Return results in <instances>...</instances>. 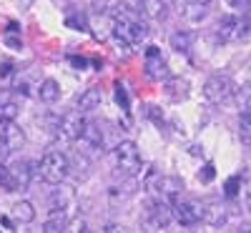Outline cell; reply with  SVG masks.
Here are the masks:
<instances>
[{
  "label": "cell",
  "mask_w": 251,
  "mask_h": 233,
  "mask_svg": "<svg viewBox=\"0 0 251 233\" xmlns=\"http://www.w3.org/2000/svg\"><path fill=\"white\" fill-rule=\"evenodd\" d=\"M8 100H10V93H8V91H0V105L8 103Z\"/></svg>",
  "instance_id": "836d02e7"
},
{
  "label": "cell",
  "mask_w": 251,
  "mask_h": 233,
  "mask_svg": "<svg viewBox=\"0 0 251 233\" xmlns=\"http://www.w3.org/2000/svg\"><path fill=\"white\" fill-rule=\"evenodd\" d=\"M239 136L244 143H251V120L244 116H239Z\"/></svg>",
  "instance_id": "cb8c5ba5"
},
{
  "label": "cell",
  "mask_w": 251,
  "mask_h": 233,
  "mask_svg": "<svg viewBox=\"0 0 251 233\" xmlns=\"http://www.w3.org/2000/svg\"><path fill=\"white\" fill-rule=\"evenodd\" d=\"M116 100H118V105H121L123 111H128V95H126V91H123L121 83L116 86Z\"/></svg>",
  "instance_id": "83f0119b"
},
{
  "label": "cell",
  "mask_w": 251,
  "mask_h": 233,
  "mask_svg": "<svg viewBox=\"0 0 251 233\" xmlns=\"http://www.w3.org/2000/svg\"><path fill=\"white\" fill-rule=\"evenodd\" d=\"M249 80H251V63H249Z\"/></svg>",
  "instance_id": "8d00e7d4"
},
{
  "label": "cell",
  "mask_w": 251,
  "mask_h": 233,
  "mask_svg": "<svg viewBox=\"0 0 251 233\" xmlns=\"http://www.w3.org/2000/svg\"><path fill=\"white\" fill-rule=\"evenodd\" d=\"M66 226H68V210L53 208L50 216H48V221L43 223V228H40V231H46V233H58V231H66Z\"/></svg>",
  "instance_id": "5bb4252c"
},
{
  "label": "cell",
  "mask_w": 251,
  "mask_h": 233,
  "mask_svg": "<svg viewBox=\"0 0 251 233\" xmlns=\"http://www.w3.org/2000/svg\"><path fill=\"white\" fill-rule=\"evenodd\" d=\"M239 30H241V20L236 15H224L216 23V38L221 43H226V40H239Z\"/></svg>",
  "instance_id": "9c48e42d"
},
{
  "label": "cell",
  "mask_w": 251,
  "mask_h": 233,
  "mask_svg": "<svg viewBox=\"0 0 251 233\" xmlns=\"http://www.w3.org/2000/svg\"><path fill=\"white\" fill-rule=\"evenodd\" d=\"M100 103H103L100 88H88V91H83L80 98H78V111L80 113H91V111L100 108Z\"/></svg>",
  "instance_id": "8fae6325"
},
{
  "label": "cell",
  "mask_w": 251,
  "mask_h": 233,
  "mask_svg": "<svg viewBox=\"0 0 251 233\" xmlns=\"http://www.w3.org/2000/svg\"><path fill=\"white\" fill-rule=\"evenodd\" d=\"M236 186H239V178H228V183H226V196L228 198L236 196Z\"/></svg>",
  "instance_id": "f1b7e54d"
},
{
  "label": "cell",
  "mask_w": 251,
  "mask_h": 233,
  "mask_svg": "<svg viewBox=\"0 0 251 233\" xmlns=\"http://www.w3.org/2000/svg\"><path fill=\"white\" fill-rule=\"evenodd\" d=\"M40 178L50 186H60L66 181V176L71 173V163H68V156L60 153V151H50L40 158Z\"/></svg>",
  "instance_id": "6da1fadb"
},
{
  "label": "cell",
  "mask_w": 251,
  "mask_h": 233,
  "mask_svg": "<svg viewBox=\"0 0 251 233\" xmlns=\"http://www.w3.org/2000/svg\"><path fill=\"white\" fill-rule=\"evenodd\" d=\"M174 3H186V0H174Z\"/></svg>",
  "instance_id": "74e56055"
},
{
  "label": "cell",
  "mask_w": 251,
  "mask_h": 233,
  "mask_svg": "<svg viewBox=\"0 0 251 233\" xmlns=\"http://www.w3.org/2000/svg\"><path fill=\"white\" fill-rule=\"evenodd\" d=\"M0 116H3V120L8 123V120H15L18 118V105L15 103H3V105H0Z\"/></svg>",
  "instance_id": "603a6c76"
},
{
  "label": "cell",
  "mask_w": 251,
  "mask_h": 233,
  "mask_svg": "<svg viewBox=\"0 0 251 233\" xmlns=\"http://www.w3.org/2000/svg\"><path fill=\"white\" fill-rule=\"evenodd\" d=\"M121 5H123L126 10H131V13L141 15V8H143V0H121Z\"/></svg>",
  "instance_id": "4316f807"
},
{
  "label": "cell",
  "mask_w": 251,
  "mask_h": 233,
  "mask_svg": "<svg viewBox=\"0 0 251 233\" xmlns=\"http://www.w3.org/2000/svg\"><path fill=\"white\" fill-rule=\"evenodd\" d=\"M186 3H199V5H208L211 0H186Z\"/></svg>",
  "instance_id": "e575fe53"
},
{
  "label": "cell",
  "mask_w": 251,
  "mask_h": 233,
  "mask_svg": "<svg viewBox=\"0 0 251 233\" xmlns=\"http://www.w3.org/2000/svg\"><path fill=\"white\" fill-rule=\"evenodd\" d=\"M113 163L121 168V173L126 176H138L141 173V153H138V145L133 140H121L113 148Z\"/></svg>",
  "instance_id": "7a4b0ae2"
},
{
  "label": "cell",
  "mask_w": 251,
  "mask_h": 233,
  "mask_svg": "<svg viewBox=\"0 0 251 233\" xmlns=\"http://www.w3.org/2000/svg\"><path fill=\"white\" fill-rule=\"evenodd\" d=\"M141 15L151 18V20H163L166 15H169V10H166V3H163V0H143Z\"/></svg>",
  "instance_id": "ac0fdd59"
},
{
  "label": "cell",
  "mask_w": 251,
  "mask_h": 233,
  "mask_svg": "<svg viewBox=\"0 0 251 233\" xmlns=\"http://www.w3.org/2000/svg\"><path fill=\"white\" fill-rule=\"evenodd\" d=\"M151 188L156 190V193H161V196H176L178 193V188H183V183L178 181V178H166V176H156L153 178V183H151Z\"/></svg>",
  "instance_id": "7c38bea8"
},
{
  "label": "cell",
  "mask_w": 251,
  "mask_h": 233,
  "mask_svg": "<svg viewBox=\"0 0 251 233\" xmlns=\"http://www.w3.org/2000/svg\"><path fill=\"white\" fill-rule=\"evenodd\" d=\"M241 116L251 120V100H246V103H244V111H241Z\"/></svg>",
  "instance_id": "d6a6232c"
},
{
  "label": "cell",
  "mask_w": 251,
  "mask_h": 233,
  "mask_svg": "<svg viewBox=\"0 0 251 233\" xmlns=\"http://www.w3.org/2000/svg\"><path fill=\"white\" fill-rule=\"evenodd\" d=\"M236 93V83L228 75H211L203 83V98L208 103H224Z\"/></svg>",
  "instance_id": "3957f363"
},
{
  "label": "cell",
  "mask_w": 251,
  "mask_h": 233,
  "mask_svg": "<svg viewBox=\"0 0 251 233\" xmlns=\"http://www.w3.org/2000/svg\"><path fill=\"white\" fill-rule=\"evenodd\" d=\"M171 213L181 226H196L199 221H203V208L194 201H174Z\"/></svg>",
  "instance_id": "5b68a950"
},
{
  "label": "cell",
  "mask_w": 251,
  "mask_h": 233,
  "mask_svg": "<svg viewBox=\"0 0 251 233\" xmlns=\"http://www.w3.org/2000/svg\"><path fill=\"white\" fill-rule=\"evenodd\" d=\"M10 176H13V183H15V190H25L30 178H33V165L28 161H18L13 163L10 168Z\"/></svg>",
  "instance_id": "30bf717a"
},
{
  "label": "cell",
  "mask_w": 251,
  "mask_h": 233,
  "mask_svg": "<svg viewBox=\"0 0 251 233\" xmlns=\"http://www.w3.org/2000/svg\"><path fill=\"white\" fill-rule=\"evenodd\" d=\"M10 216L18 221V223H33L35 221V208L30 201H18L10 210Z\"/></svg>",
  "instance_id": "9a60e30c"
},
{
  "label": "cell",
  "mask_w": 251,
  "mask_h": 233,
  "mask_svg": "<svg viewBox=\"0 0 251 233\" xmlns=\"http://www.w3.org/2000/svg\"><path fill=\"white\" fill-rule=\"evenodd\" d=\"M214 176H216V168H214V163H206L201 171H199V181L201 183H211L214 181Z\"/></svg>",
  "instance_id": "484cf974"
},
{
  "label": "cell",
  "mask_w": 251,
  "mask_h": 233,
  "mask_svg": "<svg viewBox=\"0 0 251 233\" xmlns=\"http://www.w3.org/2000/svg\"><path fill=\"white\" fill-rule=\"evenodd\" d=\"M146 73H149L153 80H161V78H169V66H166V60L161 55L158 48H149L146 50Z\"/></svg>",
  "instance_id": "52a82bcc"
},
{
  "label": "cell",
  "mask_w": 251,
  "mask_h": 233,
  "mask_svg": "<svg viewBox=\"0 0 251 233\" xmlns=\"http://www.w3.org/2000/svg\"><path fill=\"white\" fill-rule=\"evenodd\" d=\"M169 43H171V48H174L176 53H186V50H191V46H194V33L176 30V33H171Z\"/></svg>",
  "instance_id": "e0dca14e"
},
{
  "label": "cell",
  "mask_w": 251,
  "mask_h": 233,
  "mask_svg": "<svg viewBox=\"0 0 251 233\" xmlns=\"http://www.w3.org/2000/svg\"><path fill=\"white\" fill-rule=\"evenodd\" d=\"M68 163H71V171L78 173L80 178H86V176L91 173V161L83 156V153H75L73 158H68Z\"/></svg>",
  "instance_id": "44dd1931"
},
{
  "label": "cell",
  "mask_w": 251,
  "mask_h": 233,
  "mask_svg": "<svg viewBox=\"0 0 251 233\" xmlns=\"http://www.w3.org/2000/svg\"><path fill=\"white\" fill-rule=\"evenodd\" d=\"M83 140L93 148H103V128L98 123H86V128H83Z\"/></svg>",
  "instance_id": "ffe728a7"
},
{
  "label": "cell",
  "mask_w": 251,
  "mask_h": 233,
  "mask_svg": "<svg viewBox=\"0 0 251 233\" xmlns=\"http://www.w3.org/2000/svg\"><path fill=\"white\" fill-rule=\"evenodd\" d=\"M246 208L251 210V190H249V193H246Z\"/></svg>",
  "instance_id": "d590c367"
},
{
  "label": "cell",
  "mask_w": 251,
  "mask_h": 233,
  "mask_svg": "<svg viewBox=\"0 0 251 233\" xmlns=\"http://www.w3.org/2000/svg\"><path fill=\"white\" fill-rule=\"evenodd\" d=\"M186 20L188 23H201V20L208 15V5H199V3H188V8H186Z\"/></svg>",
  "instance_id": "7402d4cb"
},
{
  "label": "cell",
  "mask_w": 251,
  "mask_h": 233,
  "mask_svg": "<svg viewBox=\"0 0 251 233\" xmlns=\"http://www.w3.org/2000/svg\"><path fill=\"white\" fill-rule=\"evenodd\" d=\"M166 95L174 98V100H181L188 95V80L186 78H169L166 80Z\"/></svg>",
  "instance_id": "d6986e66"
},
{
  "label": "cell",
  "mask_w": 251,
  "mask_h": 233,
  "mask_svg": "<svg viewBox=\"0 0 251 233\" xmlns=\"http://www.w3.org/2000/svg\"><path fill=\"white\" fill-rule=\"evenodd\" d=\"M0 140H3L8 145V151L13 153V151H20V148L25 145V133L15 120H8V123L0 125Z\"/></svg>",
  "instance_id": "8992f818"
},
{
  "label": "cell",
  "mask_w": 251,
  "mask_h": 233,
  "mask_svg": "<svg viewBox=\"0 0 251 233\" xmlns=\"http://www.w3.org/2000/svg\"><path fill=\"white\" fill-rule=\"evenodd\" d=\"M66 25L73 28V30H88V23H86V18H83V15H68Z\"/></svg>",
  "instance_id": "d4e9b609"
},
{
  "label": "cell",
  "mask_w": 251,
  "mask_h": 233,
  "mask_svg": "<svg viewBox=\"0 0 251 233\" xmlns=\"http://www.w3.org/2000/svg\"><path fill=\"white\" fill-rule=\"evenodd\" d=\"M5 43H8L10 48H15V50H18V48H23V43H20L18 38H13V35H8V38H5Z\"/></svg>",
  "instance_id": "f546056e"
},
{
  "label": "cell",
  "mask_w": 251,
  "mask_h": 233,
  "mask_svg": "<svg viewBox=\"0 0 251 233\" xmlns=\"http://www.w3.org/2000/svg\"><path fill=\"white\" fill-rule=\"evenodd\" d=\"M75 201V193H73V188H66V186H60L55 188V193L50 196V208H58V210H68Z\"/></svg>",
  "instance_id": "4fadbf2b"
},
{
  "label": "cell",
  "mask_w": 251,
  "mask_h": 233,
  "mask_svg": "<svg viewBox=\"0 0 251 233\" xmlns=\"http://www.w3.org/2000/svg\"><path fill=\"white\" fill-rule=\"evenodd\" d=\"M10 63H0V78H5V75H10Z\"/></svg>",
  "instance_id": "4dcf8cb0"
},
{
  "label": "cell",
  "mask_w": 251,
  "mask_h": 233,
  "mask_svg": "<svg viewBox=\"0 0 251 233\" xmlns=\"http://www.w3.org/2000/svg\"><path fill=\"white\" fill-rule=\"evenodd\" d=\"M228 3H231V8H249V0H228Z\"/></svg>",
  "instance_id": "1f68e13d"
},
{
  "label": "cell",
  "mask_w": 251,
  "mask_h": 233,
  "mask_svg": "<svg viewBox=\"0 0 251 233\" xmlns=\"http://www.w3.org/2000/svg\"><path fill=\"white\" fill-rule=\"evenodd\" d=\"M86 118H83V113L80 111H73V113H66L60 120H58V133L63 136V140H68V143H73V140H78L80 136H83V128H86Z\"/></svg>",
  "instance_id": "277c9868"
},
{
  "label": "cell",
  "mask_w": 251,
  "mask_h": 233,
  "mask_svg": "<svg viewBox=\"0 0 251 233\" xmlns=\"http://www.w3.org/2000/svg\"><path fill=\"white\" fill-rule=\"evenodd\" d=\"M174 213H171V208L169 206H163V203H151L149 206V218H146V226H149L151 231H158V228H166L171 223Z\"/></svg>",
  "instance_id": "ba28073f"
},
{
  "label": "cell",
  "mask_w": 251,
  "mask_h": 233,
  "mask_svg": "<svg viewBox=\"0 0 251 233\" xmlns=\"http://www.w3.org/2000/svg\"><path fill=\"white\" fill-rule=\"evenodd\" d=\"M38 98L43 103H55L60 98V86L53 80V78H46L43 83L38 86Z\"/></svg>",
  "instance_id": "2e32d148"
}]
</instances>
